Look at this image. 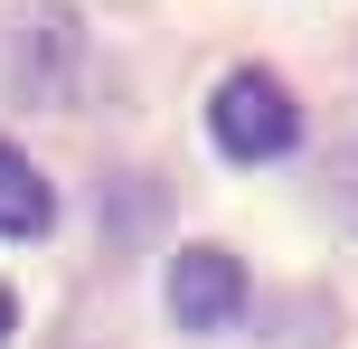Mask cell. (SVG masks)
<instances>
[{
  "mask_svg": "<svg viewBox=\"0 0 358 349\" xmlns=\"http://www.w3.org/2000/svg\"><path fill=\"white\" fill-rule=\"evenodd\" d=\"M208 132L227 161H283L292 142H302V104H292V85L273 66H236L227 85L208 94Z\"/></svg>",
  "mask_w": 358,
  "mask_h": 349,
  "instance_id": "cell-1",
  "label": "cell"
},
{
  "mask_svg": "<svg viewBox=\"0 0 358 349\" xmlns=\"http://www.w3.org/2000/svg\"><path fill=\"white\" fill-rule=\"evenodd\" d=\"M245 312V264L227 245H179L170 255V321L179 331H227Z\"/></svg>",
  "mask_w": 358,
  "mask_h": 349,
  "instance_id": "cell-2",
  "label": "cell"
},
{
  "mask_svg": "<svg viewBox=\"0 0 358 349\" xmlns=\"http://www.w3.org/2000/svg\"><path fill=\"white\" fill-rule=\"evenodd\" d=\"M48 218H57V189L29 170V151L0 142V236H48Z\"/></svg>",
  "mask_w": 358,
  "mask_h": 349,
  "instance_id": "cell-3",
  "label": "cell"
},
{
  "mask_svg": "<svg viewBox=\"0 0 358 349\" xmlns=\"http://www.w3.org/2000/svg\"><path fill=\"white\" fill-rule=\"evenodd\" d=\"M10 331H19V302H10V283H0V349H10Z\"/></svg>",
  "mask_w": 358,
  "mask_h": 349,
  "instance_id": "cell-4",
  "label": "cell"
}]
</instances>
